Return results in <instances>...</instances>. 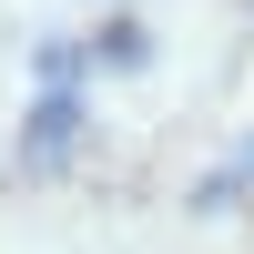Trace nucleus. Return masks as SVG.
I'll return each instance as SVG.
<instances>
[{
    "instance_id": "nucleus-1",
    "label": "nucleus",
    "mask_w": 254,
    "mask_h": 254,
    "mask_svg": "<svg viewBox=\"0 0 254 254\" xmlns=\"http://www.w3.org/2000/svg\"><path fill=\"white\" fill-rule=\"evenodd\" d=\"M71 142H81V112H71V102H61V81H51V92H41V112H31V163H41V173H51V163L71 153Z\"/></svg>"
},
{
    "instance_id": "nucleus-2",
    "label": "nucleus",
    "mask_w": 254,
    "mask_h": 254,
    "mask_svg": "<svg viewBox=\"0 0 254 254\" xmlns=\"http://www.w3.org/2000/svg\"><path fill=\"white\" fill-rule=\"evenodd\" d=\"M234 183H254V153H244V163H234L224 183H203V203H214V193H234Z\"/></svg>"
}]
</instances>
